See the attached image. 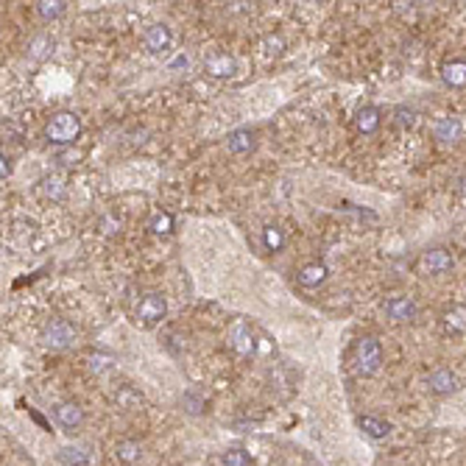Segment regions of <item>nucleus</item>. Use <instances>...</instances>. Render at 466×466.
Returning <instances> with one entry per match:
<instances>
[{"label": "nucleus", "mask_w": 466, "mask_h": 466, "mask_svg": "<svg viewBox=\"0 0 466 466\" xmlns=\"http://www.w3.org/2000/svg\"><path fill=\"white\" fill-rule=\"evenodd\" d=\"M78 134H81V120L73 112H56L45 126V137L53 146H70Z\"/></svg>", "instance_id": "nucleus-1"}, {"label": "nucleus", "mask_w": 466, "mask_h": 466, "mask_svg": "<svg viewBox=\"0 0 466 466\" xmlns=\"http://www.w3.org/2000/svg\"><path fill=\"white\" fill-rule=\"evenodd\" d=\"M380 363H383L380 341L377 338H360L358 346H355V374L372 377V374H377Z\"/></svg>", "instance_id": "nucleus-2"}, {"label": "nucleus", "mask_w": 466, "mask_h": 466, "mask_svg": "<svg viewBox=\"0 0 466 466\" xmlns=\"http://www.w3.org/2000/svg\"><path fill=\"white\" fill-rule=\"evenodd\" d=\"M42 341H45L51 349H68V346L76 341V327H73L70 321H65V318H56V321H51V324L45 327Z\"/></svg>", "instance_id": "nucleus-3"}, {"label": "nucleus", "mask_w": 466, "mask_h": 466, "mask_svg": "<svg viewBox=\"0 0 466 466\" xmlns=\"http://www.w3.org/2000/svg\"><path fill=\"white\" fill-rule=\"evenodd\" d=\"M165 310H168L165 296L149 294V296H143V302H140V308H137V318H140L146 327H154V324H159V321L165 318Z\"/></svg>", "instance_id": "nucleus-4"}, {"label": "nucleus", "mask_w": 466, "mask_h": 466, "mask_svg": "<svg viewBox=\"0 0 466 466\" xmlns=\"http://www.w3.org/2000/svg\"><path fill=\"white\" fill-rule=\"evenodd\" d=\"M419 265H422L424 274H444V271L453 268V254L447 248H427L422 254Z\"/></svg>", "instance_id": "nucleus-5"}, {"label": "nucleus", "mask_w": 466, "mask_h": 466, "mask_svg": "<svg viewBox=\"0 0 466 466\" xmlns=\"http://www.w3.org/2000/svg\"><path fill=\"white\" fill-rule=\"evenodd\" d=\"M229 346H232L234 355H240V358H248L254 352V335H251V329L243 321H237L229 329Z\"/></svg>", "instance_id": "nucleus-6"}, {"label": "nucleus", "mask_w": 466, "mask_h": 466, "mask_svg": "<svg viewBox=\"0 0 466 466\" xmlns=\"http://www.w3.org/2000/svg\"><path fill=\"white\" fill-rule=\"evenodd\" d=\"M433 134H436V140L439 143H458L461 140V134H464V123H461V118H455V115H447V118H441L439 123H436V129H433Z\"/></svg>", "instance_id": "nucleus-7"}, {"label": "nucleus", "mask_w": 466, "mask_h": 466, "mask_svg": "<svg viewBox=\"0 0 466 466\" xmlns=\"http://www.w3.org/2000/svg\"><path fill=\"white\" fill-rule=\"evenodd\" d=\"M416 310L419 308L410 296H393L386 302V315L391 321H410V318H416Z\"/></svg>", "instance_id": "nucleus-8"}, {"label": "nucleus", "mask_w": 466, "mask_h": 466, "mask_svg": "<svg viewBox=\"0 0 466 466\" xmlns=\"http://www.w3.org/2000/svg\"><path fill=\"white\" fill-rule=\"evenodd\" d=\"M441 81L453 89H464L466 87V62L464 59H447L441 65Z\"/></svg>", "instance_id": "nucleus-9"}, {"label": "nucleus", "mask_w": 466, "mask_h": 466, "mask_svg": "<svg viewBox=\"0 0 466 466\" xmlns=\"http://www.w3.org/2000/svg\"><path fill=\"white\" fill-rule=\"evenodd\" d=\"M204 70L213 78H229L237 70V62H234L229 53H213L207 62H204Z\"/></svg>", "instance_id": "nucleus-10"}, {"label": "nucleus", "mask_w": 466, "mask_h": 466, "mask_svg": "<svg viewBox=\"0 0 466 466\" xmlns=\"http://www.w3.org/2000/svg\"><path fill=\"white\" fill-rule=\"evenodd\" d=\"M146 51L149 53H162V51H168V45H170V28L168 25H162V23H156L151 25L149 31H146Z\"/></svg>", "instance_id": "nucleus-11"}, {"label": "nucleus", "mask_w": 466, "mask_h": 466, "mask_svg": "<svg viewBox=\"0 0 466 466\" xmlns=\"http://www.w3.org/2000/svg\"><path fill=\"white\" fill-rule=\"evenodd\" d=\"M380 109L377 106H360L358 115H355V129L360 134H374L380 129Z\"/></svg>", "instance_id": "nucleus-12"}, {"label": "nucleus", "mask_w": 466, "mask_h": 466, "mask_svg": "<svg viewBox=\"0 0 466 466\" xmlns=\"http://www.w3.org/2000/svg\"><path fill=\"white\" fill-rule=\"evenodd\" d=\"M56 422L65 430H76L78 424L84 422V410L78 408L76 402H62V405H56Z\"/></svg>", "instance_id": "nucleus-13"}, {"label": "nucleus", "mask_w": 466, "mask_h": 466, "mask_svg": "<svg viewBox=\"0 0 466 466\" xmlns=\"http://www.w3.org/2000/svg\"><path fill=\"white\" fill-rule=\"evenodd\" d=\"M441 324H444V332L447 335H464L466 332V308L464 305H455L441 315Z\"/></svg>", "instance_id": "nucleus-14"}, {"label": "nucleus", "mask_w": 466, "mask_h": 466, "mask_svg": "<svg viewBox=\"0 0 466 466\" xmlns=\"http://www.w3.org/2000/svg\"><path fill=\"white\" fill-rule=\"evenodd\" d=\"M427 386H430L433 393H453V391L458 389V380H455V374L450 369H439V372L430 374Z\"/></svg>", "instance_id": "nucleus-15"}, {"label": "nucleus", "mask_w": 466, "mask_h": 466, "mask_svg": "<svg viewBox=\"0 0 466 466\" xmlns=\"http://www.w3.org/2000/svg\"><path fill=\"white\" fill-rule=\"evenodd\" d=\"M324 279H327V265L324 263H308L299 271V285H305V288H318Z\"/></svg>", "instance_id": "nucleus-16"}, {"label": "nucleus", "mask_w": 466, "mask_h": 466, "mask_svg": "<svg viewBox=\"0 0 466 466\" xmlns=\"http://www.w3.org/2000/svg\"><path fill=\"white\" fill-rule=\"evenodd\" d=\"M51 51H53V42H51V37H45V34H39V37H34V39L28 42V56H31L34 62L48 59Z\"/></svg>", "instance_id": "nucleus-17"}, {"label": "nucleus", "mask_w": 466, "mask_h": 466, "mask_svg": "<svg viewBox=\"0 0 466 466\" xmlns=\"http://www.w3.org/2000/svg\"><path fill=\"white\" fill-rule=\"evenodd\" d=\"M251 149H254V137L248 129H237L229 134V151L232 154H248Z\"/></svg>", "instance_id": "nucleus-18"}, {"label": "nucleus", "mask_w": 466, "mask_h": 466, "mask_svg": "<svg viewBox=\"0 0 466 466\" xmlns=\"http://www.w3.org/2000/svg\"><path fill=\"white\" fill-rule=\"evenodd\" d=\"M360 427H363V433L366 436H372V439H386L389 436V422H383V419H374V416H360Z\"/></svg>", "instance_id": "nucleus-19"}, {"label": "nucleus", "mask_w": 466, "mask_h": 466, "mask_svg": "<svg viewBox=\"0 0 466 466\" xmlns=\"http://www.w3.org/2000/svg\"><path fill=\"white\" fill-rule=\"evenodd\" d=\"M65 8H68L65 0H39L37 3V14L42 20H56L59 14H65Z\"/></svg>", "instance_id": "nucleus-20"}, {"label": "nucleus", "mask_w": 466, "mask_h": 466, "mask_svg": "<svg viewBox=\"0 0 466 466\" xmlns=\"http://www.w3.org/2000/svg\"><path fill=\"white\" fill-rule=\"evenodd\" d=\"M263 243H265L268 251H282V246H285V234H282L279 227H265V229H263Z\"/></svg>", "instance_id": "nucleus-21"}, {"label": "nucleus", "mask_w": 466, "mask_h": 466, "mask_svg": "<svg viewBox=\"0 0 466 466\" xmlns=\"http://www.w3.org/2000/svg\"><path fill=\"white\" fill-rule=\"evenodd\" d=\"M115 453H118V458H120L123 464H134V461H140V444H137V441H120Z\"/></svg>", "instance_id": "nucleus-22"}, {"label": "nucleus", "mask_w": 466, "mask_h": 466, "mask_svg": "<svg viewBox=\"0 0 466 466\" xmlns=\"http://www.w3.org/2000/svg\"><path fill=\"white\" fill-rule=\"evenodd\" d=\"M42 190H45V196H48V199H53V201H56V199H62V196H65V190H68V187H65V179H62V176H48V179L42 182Z\"/></svg>", "instance_id": "nucleus-23"}, {"label": "nucleus", "mask_w": 466, "mask_h": 466, "mask_svg": "<svg viewBox=\"0 0 466 466\" xmlns=\"http://www.w3.org/2000/svg\"><path fill=\"white\" fill-rule=\"evenodd\" d=\"M87 360H89V372H95V374H101V372L112 369V363H115V358H112V355H106V352H95V355H89Z\"/></svg>", "instance_id": "nucleus-24"}, {"label": "nucleus", "mask_w": 466, "mask_h": 466, "mask_svg": "<svg viewBox=\"0 0 466 466\" xmlns=\"http://www.w3.org/2000/svg\"><path fill=\"white\" fill-rule=\"evenodd\" d=\"M151 232L154 234L173 232V215H168V213H156L154 218H151Z\"/></svg>", "instance_id": "nucleus-25"}, {"label": "nucleus", "mask_w": 466, "mask_h": 466, "mask_svg": "<svg viewBox=\"0 0 466 466\" xmlns=\"http://www.w3.org/2000/svg\"><path fill=\"white\" fill-rule=\"evenodd\" d=\"M282 37H277V34H268L265 39H263V53L265 56H279L282 53Z\"/></svg>", "instance_id": "nucleus-26"}, {"label": "nucleus", "mask_w": 466, "mask_h": 466, "mask_svg": "<svg viewBox=\"0 0 466 466\" xmlns=\"http://www.w3.org/2000/svg\"><path fill=\"white\" fill-rule=\"evenodd\" d=\"M224 466H251V458L243 450H229L224 453Z\"/></svg>", "instance_id": "nucleus-27"}, {"label": "nucleus", "mask_w": 466, "mask_h": 466, "mask_svg": "<svg viewBox=\"0 0 466 466\" xmlns=\"http://www.w3.org/2000/svg\"><path fill=\"white\" fill-rule=\"evenodd\" d=\"M393 118H396V123H399V126H408V129H410V126H416V112H413V109H408V106H399V109L393 112Z\"/></svg>", "instance_id": "nucleus-28"}, {"label": "nucleus", "mask_w": 466, "mask_h": 466, "mask_svg": "<svg viewBox=\"0 0 466 466\" xmlns=\"http://www.w3.org/2000/svg\"><path fill=\"white\" fill-rule=\"evenodd\" d=\"M59 461H62V464H84V461H87V455H81V450L68 447V450H62V453H59Z\"/></svg>", "instance_id": "nucleus-29"}, {"label": "nucleus", "mask_w": 466, "mask_h": 466, "mask_svg": "<svg viewBox=\"0 0 466 466\" xmlns=\"http://www.w3.org/2000/svg\"><path fill=\"white\" fill-rule=\"evenodd\" d=\"M0 162H3V165H0V176H3V179H8V176H11V159L3 154L0 156Z\"/></svg>", "instance_id": "nucleus-30"}, {"label": "nucleus", "mask_w": 466, "mask_h": 466, "mask_svg": "<svg viewBox=\"0 0 466 466\" xmlns=\"http://www.w3.org/2000/svg\"><path fill=\"white\" fill-rule=\"evenodd\" d=\"M173 68H187V56H179V59L173 62Z\"/></svg>", "instance_id": "nucleus-31"}]
</instances>
